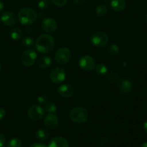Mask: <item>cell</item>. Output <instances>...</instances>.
Here are the masks:
<instances>
[{
	"label": "cell",
	"mask_w": 147,
	"mask_h": 147,
	"mask_svg": "<svg viewBox=\"0 0 147 147\" xmlns=\"http://www.w3.org/2000/svg\"><path fill=\"white\" fill-rule=\"evenodd\" d=\"M37 50L43 54L50 53L55 47V40L49 34H42L39 36L35 41Z\"/></svg>",
	"instance_id": "obj_1"
},
{
	"label": "cell",
	"mask_w": 147,
	"mask_h": 147,
	"mask_svg": "<svg viewBox=\"0 0 147 147\" xmlns=\"http://www.w3.org/2000/svg\"><path fill=\"white\" fill-rule=\"evenodd\" d=\"M37 12L32 8L24 7L18 13V20L23 25H30L35 22L37 20Z\"/></svg>",
	"instance_id": "obj_2"
},
{
	"label": "cell",
	"mask_w": 147,
	"mask_h": 147,
	"mask_svg": "<svg viewBox=\"0 0 147 147\" xmlns=\"http://www.w3.org/2000/svg\"><path fill=\"white\" fill-rule=\"evenodd\" d=\"M69 117L74 123H83L87 121L88 118V112L85 108L78 106L70 110Z\"/></svg>",
	"instance_id": "obj_3"
},
{
	"label": "cell",
	"mask_w": 147,
	"mask_h": 147,
	"mask_svg": "<svg viewBox=\"0 0 147 147\" xmlns=\"http://www.w3.org/2000/svg\"><path fill=\"white\" fill-rule=\"evenodd\" d=\"M90 40L95 47H104L109 42V36L105 32L98 31L92 34Z\"/></svg>",
	"instance_id": "obj_4"
},
{
	"label": "cell",
	"mask_w": 147,
	"mask_h": 147,
	"mask_svg": "<svg viewBox=\"0 0 147 147\" xmlns=\"http://www.w3.org/2000/svg\"><path fill=\"white\" fill-rule=\"evenodd\" d=\"M71 58L72 53L67 47H60L55 55V60L60 65H65L69 63Z\"/></svg>",
	"instance_id": "obj_5"
},
{
	"label": "cell",
	"mask_w": 147,
	"mask_h": 147,
	"mask_svg": "<svg viewBox=\"0 0 147 147\" xmlns=\"http://www.w3.org/2000/svg\"><path fill=\"white\" fill-rule=\"evenodd\" d=\"M45 110L40 105H34L30 106L27 110V116L31 120L37 121L41 120L45 115Z\"/></svg>",
	"instance_id": "obj_6"
},
{
	"label": "cell",
	"mask_w": 147,
	"mask_h": 147,
	"mask_svg": "<svg viewBox=\"0 0 147 147\" xmlns=\"http://www.w3.org/2000/svg\"><path fill=\"white\" fill-rule=\"evenodd\" d=\"M37 58V55L34 50L32 49L25 50L22 55L21 60L22 64L27 67H30L33 65Z\"/></svg>",
	"instance_id": "obj_7"
},
{
	"label": "cell",
	"mask_w": 147,
	"mask_h": 147,
	"mask_svg": "<svg viewBox=\"0 0 147 147\" xmlns=\"http://www.w3.org/2000/svg\"><path fill=\"white\" fill-rule=\"evenodd\" d=\"M65 71L60 67H55L50 72V80L55 84H60L65 79Z\"/></svg>",
	"instance_id": "obj_8"
},
{
	"label": "cell",
	"mask_w": 147,
	"mask_h": 147,
	"mask_svg": "<svg viewBox=\"0 0 147 147\" xmlns=\"http://www.w3.org/2000/svg\"><path fill=\"white\" fill-rule=\"evenodd\" d=\"M79 67L85 71H90L96 67L95 60L90 55H83L78 61Z\"/></svg>",
	"instance_id": "obj_9"
},
{
	"label": "cell",
	"mask_w": 147,
	"mask_h": 147,
	"mask_svg": "<svg viewBox=\"0 0 147 147\" xmlns=\"http://www.w3.org/2000/svg\"><path fill=\"white\" fill-rule=\"evenodd\" d=\"M41 28L47 33H54L57 29V23L54 19L45 18L42 22Z\"/></svg>",
	"instance_id": "obj_10"
},
{
	"label": "cell",
	"mask_w": 147,
	"mask_h": 147,
	"mask_svg": "<svg viewBox=\"0 0 147 147\" xmlns=\"http://www.w3.org/2000/svg\"><path fill=\"white\" fill-rule=\"evenodd\" d=\"M43 123H44L45 126L47 129H50V130H53V129H55L58 126V118L54 113H49L45 118Z\"/></svg>",
	"instance_id": "obj_11"
},
{
	"label": "cell",
	"mask_w": 147,
	"mask_h": 147,
	"mask_svg": "<svg viewBox=\"0 0 147 147\" xmlns=\"http://www.w3.org/2000/svg\"><path fill=\"white\" fill-rule=\"evenodd\" d=\"M1 21L4 24L7 26H13L17 22L16 15L10 11H4L1 16Z\"/></svg>",
	"instance_id": "obj_12"
},
{
	"label": "cell",
	"mask_w": 147,
	"mask_h": 147,
	"mask_svg": "<svg viewBox=\"0 0 147 147\" xmlns=\"http://www.w3.org/2000/svg\"><path fill=\"white\" fill-rule=\"evenodd\" d=\"M118 88H119V90L121 93L127 95L132 91L133 84H132L131 81L129 79H123V80H121Z\"/></svg>",
	"instance_id": "obj_13"
},
{
	"label": "cell",
	"mask_w": 147,
	"mask_h": 147,
	"mask_svg": "<svg viewBox=\"0 0 147 147\" xmlns=\"http://www.w3.org/2000/svg\"><path fill=\"white\" fill-rule=\"evenodd\" d=\"M57 92L62 97L68 98L72 97V96L74 93V90H73V88L70 85L63 84L58 88Z\"/></svg>",
	"instance_id": "obj_14"
},
{
	"label": "cell",
	"mask_w": 147,
	"mask_h": 147,
	"mask_svg": "<svg viewBox=\"0 0 147 147\" xmlns=\"http://www.w3.org/2000/svg\"><path fill=\"white\" fill-rule=\"evenodd\" d=\"M48 147H69V144L67 139L64 137L56 136L50 140Z\"/></svg>",
	"instance_id": "obj_15"
},
{
	"label": "cell",
	"mask_w": 147,
	"mask_h": 147,
	"mask_svg": "<svg viewBox=\"0 0 147 147\" xmlns=\"http://www.w3.org/2000/svg\"><path fill=\"white\" fill-rule=\"evenodd\" d=\"M126 3L125 0H111V7L112 9L115 11H122L126 8Z\"/></svg>",
	"instance_id": "obj_16"
},
{
	"label": "cell",
	"mask_w": 147,
	"mask_h": 147,
	"mask_svg": "<svg viewBox=\"0 0 147 147\" xmlns=\"http://www.w3.org/2000/svg\"><path fill=\"white\" fill-rule=\"evenodd\" d=\"M52 64L53 60L48 56H42L38 60V65L41 69H48Z\"/></svg>",
	"instance_id": "obj_17"
},
{
	"label": "cell",
	"mask_w": 147,
	"mask_h": 147,
	"mask_svg": "<svg viewBox=\"0 0 147 147\" xmlns=\"http://www.w3.org/2000/svg\"><path fill=\"white\" fill-rule=\"evenodd\" d=\"M50 136V133L47 130L44 129H40L36 131L35 133V138L37 140L40 141H45Z\"/></svg>",
	"instance_id": "obj_18"
},
{
	"label": "cell",
	"mask_w": 147,
	"mask_h": 147,
	"mask_svg": "<svg viewBox=\"0 0 147 147\" xmlns=\"http://www.w3.org/2000/svg\"><path fill=\"white\" fill-rule=\"evenodd\" d=\"M108 13V7L105 4H100L96 7V14L98 17H103Z\"/></svg>",
	"instance_id": "obj_19"
},
{
	"label": "cell",
	"mask_w": 147,
	"mask_h": 147,
	"mask_svg": "<svg viewBox=\"0 0 147 147\" xmlns=\"http://www.w3.org/2000/svg\"><path fill=\"white\" fill-rule=\"evenodd\" d=\"M22 31L21 29L15 27L10 32V37L11 40L14 41H19L22 38Z\"/></svg>",
	"instance_id": "obj_20"
},
{
	"label": "cell",
	"mask_w": 147,
	"mask_h": 147,
	"mask_svg": "<svg viewBox=\"0 0 147 147\" xmlns=\"http://www.w3.org/2000/svg\"><path fill=\"white\" fill-rule=\"evenodd\" d=\"M43 109H44L45 111L49 113H54L55 112L57 111V106H56L55 103H54L53 102L47 101L43 105Z\"/></svg>",
	"instance_id": "obj_21"
},
{
	"label": "cell",
	"mask_w": 147,
	"mask_h": 147,
	"mask_svg": "<svg viewBox=\"0 0 147 147\" xmlns=\"http://www.w3.org/2000/svg\"><path fill=\"white\" fill-rule=\"evenodd\" d=\"M22 142L19 138H12L7 143V147H22Z\"/></svg>",
	"instance_id": "obj_22"
},
{
	"label": "cell",
	"mask_w": 147,
	"mask_h": 147,
	"mask_svg": "<svg viewBox=\"0 0 147 147\" xmlns=\"http://www.w3.org/2000/svg\"><path fill=\"white\" fill-rule=\"evenodd\" d=\"M96 72L99 76H104L108 73V68L104 64H98L96 67Z\"/></svg>",
	"instance_id": "obj_23"
},
{
	"label": "cell",
	"mask_w": 147,
	"mask_h": 147,
	"mask_svg": "<svg viewBox=\"0 0 147 147\" xmlns=\"http://www.w3.org/2000/svg\"><path fill=\"white\" fill-rule=\"evenodd\" d=\"M120 48L116 44H111L108 46V52L110 53L111 55H116L119 53Z\"/></svg>",
	"instance_id": "obj_24"
},
{
	"label": "cell",
	"mask_w": 147,
	"mask_h": 147,
	"mask_svg": "<svg viewBox=\"0 0 147 147\" xmlns=\"http://www.w3.org/2000/svg\"><path fill=\"white\" fill-rule=\"evenodd\" d=\"M22 44L25 47H30L34 44V41L32 37H25L22 40Z\"/></svg>",
	"instance_id": "obj_25"
},
{
	"label": "cell",
	"mask_w": 147,
	"mask_h": 147,
	"mask_svg": "<svg viewBox=\"0 0 147 147\" xmlns=\"http://www.w3.org/2000/svg\"><path fill=\"white\" fill-rule=\"evenodd\" d=\"M37 6L40 9L45 10L49 7V1L48 0H40Z\"/></svg>",
	"instance_id": "obj_26"
},
{
	"label": "cell",
	"mask_w": 147,
	"mask_h": 147,
	"mask_svg": "<svg viewBox=\"0 0 147 147\" xmlns=\"http://www.w3.org/2000/svg\"><path fill=\"white\" fill-rule=\"evenodd\" d=\"M50 1H51L54 5L59 7H64V6H65L66 4L67 3V0H50Z\"/></svg>",
	"instance_id": "obj_27"
},
{
	"label": "cell",
	"mask_w": 147,
	"mask_h": 147,
	"mask_svg": "<svg viewBox=\"0 0 147 147\" xmlns=\"http://www.w3.org/2000/svg\"><path fill=\"white\" fill-rule=\"evenodd\" d=\"M37 101L40 104L43 106L46 102L48 101V98H47V96H45V95H42V96H40L37 98Z\"/></svg>",
	"instance_id": "obj_28"
},
{
	"label": "cell",
	"mask_w": 147,
	"mask_h": 147,
	"mask_svg": "<svg viewBox=\"0 0 147 147\" xmlns=\"http://www.w3.org/2000/svg\"><path fill=\"white\" fill-rule=\"evenodd\" d=\"M118 77H119V76H118L116 73H110V74H109L108 78H109V80H110V81L114 82V81H116V80H117Z\"/></svg>",
	"instance_id": "obj_29"
},
{
	"label": "cell",
	"mask_w": 147,
	"mask_h": 147,
	"mask_svg": "<svg viewBox=\"0 0 147 147\" xmlns=\"http://www.w3.org/2000/svg\"><path fill=\"white\" fill-rule=\"evenodd\" d=\"M6 143V138L1 132H0V147H4Z\"/></svg>",
	"instance_id": "obj_30"
},
{
	"label": "cell",
	"mask_w": 147,
	"mask_h": 147,
	"mask_svg": "<svg viewBox=\"0 0 147 147\" xmlns=\"http://www.w3.org/2000/svg\"><path fill=\"white\" fill-rule=\"evenodd\" d=\"M6 116V111L4 109L0 108V121L3 120Z\"/></svg>",
	"instance_id": "obj_31"
},
{
	"label": "cell",
	"mask_w": 147,
	"mask_h": 147,
	"mask_svg": "<svg viewBox=\"0 0 147 147\" xmlns=\"http://www.w3.org/2000/svg\"><path fill=\"white\" fill-rule=\"evenodd\" d=\"M30 147H47L45 144L42 143H35L32 144Z\"/></svg>",
	"instance_id": "obj_32"
},
{
	"label": "cell",
	"mask_w": 147,
	"mask_h": 147,
	"mask_svg": "<svg viewBox=\"0 0 147 147\" xmlns=\"http://www.w3.org/2000/svg\"><path fill=\"white\" fill-rule=\"evenodd\" d=\"M87 0H73L74 3H76L78 5H81V4H83L84 3L86 2Z\"/></svg>",
	"instance_id": "obj_33"
},
{
	"label": "cell",
	"mask_w": 147,
	"mask_h": 147,
	"mask_svg": "<svg viewBox=\"0 0 147 147\" xmlns=\"http://www.w3.org/2000/svg\"><path fill=\"white\" fill-rule=\"evenodd\" d=\"M143 129H144V131L145 133L147 134V120L144 122V123Z\"/></svg>",
	"instance_id": "obj_34"
},
{
	"label": "cell",
	"mask_w": 147,
	"mask_h": 147,
	"mask_svg": "<svg viewBox=\"0 0 147 147\" xmlns=\"http://www.w3.org/2000/svg\"><path fill=\"white\" fill-rule=\"evenodd\" d=\"M4 3L2 2V1H1V0H0V12H1V11H2L3 9H4Z\"/></svg>",
	"instance_id": "obj_35"
},
{
	"label": "cell",
	"mask_w": 147,
	"mask_h": 147,
	"mask_svg": "<svg viewBox=\"0 0 147 147\" xmlns=\"http://www.w3.org/2000/svg\"><path fill=\"white\" fill-rule=\"evenodd\" d=\"M140 147H147V142H145V143H144L143 144H142Z\"/></svg>",
	"instance_id": "obj_36"
},
{
	"label": "cell",
	"mask_w": 147,
	"mask_h": 147,
	"mask_svg": "<svg viewBox=\"0 0 147 147\" xmlns=\"http://www.w3.org/2000/svg\"><path fill=\"white\" fill-rule=\"evenodd\" d=\"M145 22H146V26H147V14H146V17H145Z\"/></svg>",
	"instance_id": "obj_37"
},
{
	"label": "cell",
	"mask_w": 147,
	"mask_h": 147,
	"mask_svg": "<svg viewBox=\"0 0 147 147\" xmlns=\"http://www.w3.org/2000/svg\"><path fill=\"white\" fill-rule=\"evenodd\" d=\"M1 65L0 63V73H1Z\"/></svg>",
	"instance_id": "obj_38"
}]
</instances>
